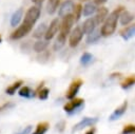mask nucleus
Here are the masks:
<instances>
[{"instance_id": "nucleus-1", "label": "nucleus", "mask_w": 135, "mask_h": 134, "mask_svg": "<svg viewBox=\"0 0 135 134\" xmlns=\"http://www.w3.org/2000/svg\"><path fill=\"white\" fill-rule=\"evenodd\" d=\"M122 11H123L122 7H118L116 9H114L112 13L109 14V16L107 17V19L104 20V22L102 23L101 28H100L101 35L103 37H109L112 34H114V32L116 30V26H117V22L119 21L120 13Z\"/></svg>"}, {"instance_id": "nucleus-2", "label": "nucleus", "mask_w": 135, "mask_h": 134, "mask_svg": "<svg viewBox=\"0 0 135 134\" xmlns=\"http://www.w3.org/2000/svg\"><path fill=\"white\" fill-rule=\"evenodd\" d=\"M40 12H41V9H40V6L39 5H33V6H31L27 9V12L25 13L24 20H23L22 23H24L25 25H27L31 28H33V26L35 25V23L39 19Z\"/></svg>"}, {"instance_id": "nucleus-3", "label": "nucleus", "mask_w": 135, "mask_h": 134, "mask_svg": "<svg viewBox=\"0 0 135 134\" xmlns=\"http://www.w3.org/2000/svg\"><path fill=\"white\" fill-rule=\"evenodd\" d=\"M75 18H74V15L71 14V15H68L65 17H63V20L62 22L60 23V30H59V33L66 36L72 32V27L75 23Z\"/></svg>"}, {"instance_id": "nucleus-4", "label": "nucleus", "mask_w": 135, "mask_h": 134, "mask_svg": "<svg viewBox=\"0 0 135 134\" xmlns=\"http://www.w3.org/2000/svg\"><path fill=\"white\" fill-rule=\"evenodd\" d=\"M84 106V100L82 98H73L71 101L64 104L63 110L69 114H74L77 111H80V109Z\"/></svg>"}, {"instance_id": "nucleus-5", "label": "nucleus", "mask_w": 135, "mask_h": 134, "mask_svg": "<svg viewBox=\"0 0 135 134\" xmlns=\"http://www.w3.org/2000/svg\"><path fill=\"white\" fill-rule=\"evenodd\" d=\"M83 37V31L80 26H76L75 28L72 30V32L70 33V37H69V44L71 47H76L79 42L81 41Z\"/></svg>"}, {"instance_id": "nucleus-6", "label": "nucleus", "mask_w": 135, "mask_h": 134, "mask_svg": "<svg viewBox=\"0 0 135 134\" xmlns=\"http://www.w3.org/2000/svg\"><path fill=\"white\" fill-rule=\"evenodd\" d=\"M97 121H98V118L97 117H83L79 122H77L73 127L72 133L77 132V131H80V130L84 129L85 127H92L95 123H97Z\"/></svg>"}, {"instance_id": "nucleus-7", "label": "nucleus", "mask_w": 135, "mask_h": 134, "mask_svg": "<svg viewBox=\"0 0 135 134\" xmlns=\"http://www.w3.org/2000/svg\"><path fill=\"white\" fill-rule=\"evenodd\" d=\"M60 30V22L58 20V18L52 20V22L50 23V25L47 26V30H46V33L44 35V38L45 40L50 41L51 39L54 38V36L57 34V32Z\"/></svg>"}, {"instance_id": "nucleus-8", "label": "nucleus", "mask_w": 135, "mask_h": 134, "mask_svg": "<svg viewBox=\"0 0 135 134\" xmlns=\"http://www.w3.org/2000/svg\"><path fill=\"white\" fill-rule=\"evenodd\" d=\"M74 7H75V3L73 0H65L64 2H62V4L60 5V7L58 9L59 17L63 18L68 15H71L74 12Z\"/></svg>"}, {"instance_id": "nucleus-9", "label": "nucleus", "mask_w": 135, "mask_h": 134, "mask_svg": "<svg viewBox=\"0 0 135 134\" xmlns=\"http://www.w3.org/2000/svg\"><path fill=\"white\" fill-rule=\"evenodd\" d=\"M32 31V28L27 25H25L24 23H21V25H19L12 34H11V39L13 40H17V39H21L24 36H26L30 32Z\"/></svg>"}, {"instance_id": "nucleus-10", "label": "nucleus", "mask_w": 135, "mask_h": 134, "mask_svg": "<svg viewBox=\"0 0 135 134\" xmlns=\"http://www.w3.org/2000/svg\"><path fill=\"white\" fill-rule=\"evenodd\" d=\"M81 84H82V80H81V79H75V80L70 84V88H69V90L66 91V94H65L66 98H68V99H73V98H75V96H76L77 93L79 92V89H80Z\"/></svg>"}, {"instance_id": "nucleus-11", "label": "nucleus", "mask_w": 135, "mask_h": 134, "mask_svg": "<svg viewBox=\"0 0 135 134\" xmlns=\"http://www.w3.org/2000/svg\"><path fill=\"white\" fill-rule=\"evenodd\" d=\"M127 108H128V101H123L118 108H116V109L114 110V112L111 114V116H110L109 119H110V120H116V119L120 118V117L126 113Z\"/></svg>"}, {"instance_id": "nucleus-12", "label": "nucleus", "mask_w": 135, "mask_h": 134, "mask_svg": "<svg viewBox=\"0 0 135 134\" xmlns=\"http://www.w3.org/2000/svg\"><path fill=\"white\" fill-rule=\"evenodd\" d=\"M96 25H97V23H96V21H95V18H88V19L83 22V24H82V26H81V28H82V31H83V34H86V35L91 34L92 32L95 31Z\"/></svg>"}, {"instance_id": "nucleus-13", "label": "nucleus", "mask_w": 135, "mask_h": 134, "mask_svg": "<svg viewBox=\"0 0 135 134\" xmlns=\"http://www.w3.org/2000/svg\"><path fill=\"white\" fill-rule=\"evenodd\" d=\"M108 16H109V9L105 6H101V7L97 8L96 16L94 18H95L96 23L97 24H100V23H103L104 22V20L107 19Z\"/></svg>"}, {"instance_id": "nucleus-14", "label": "nucleus", "mask_w": 135, "mask_h": 134, "mask_svg": "<svg viewBox=\"0 0 135 134\" xmlns=\"http://www.w3.org/2000/svg\"><path fill=\"white\" fill-rule=\"evenodd\" d=\"M134 20V15L128 11H122L120 13V16H119V22L121 25H128L129 23H131L132 21Z\"/></svg>"}, {"instance_id": "nucleus-15", "label": "nucleus", "mask_w": 135, "mask_h": 134, "mask_svg": "<svg viewBox=\"0 0 135 134\" xmlns=\"http://www.w3.org/2000/svg\"><path fill=\"white\" fill-rule=\"evenodd\" d=\"M97 12V7H96V3H92L89 2L86 4L83 5V9H82V15L84 17H89L91 15H93L94 13Z\"/></svg>"}, {"instance_id": "nucleus-16", "label": "nucleus", "mask_w": 135, "mask_h": 134, "mask_svg": "<svg viewBox=\"0 0 135 134\" xmlns=\"http://www.w3.org/2000/svg\"><path fill=\"white\" fill-rule=\"evenodd\" d=\"M120 35L124 40H128V39L132 38L133 36H135V23L130 25V26H127L126 28H123L120 32Z\"/></svg>"}, {"instance_id": "nucleus-17", "label": "nucleus", "mask_w": 135, "mask_h": 134, "mask_svg": "<svg viewBox=\"0 0 135 134\" xmlns=\"http://www.w3.org/2000/svg\"><path fill=\"white\" fill-rule=\"evenodd\" d=\"M22 16H23V11L22 8H19L17 9L11 17V25L12 26H16L20 23L21 19H22Z\"/></svg>"}, {"instance_id": "nucleus-18", "label": "nucleus", "mask_w": 135, "mask_h": 134, "mask_svg": "<svg viewBox=\"0 0 135 134\" xmlns=\"http://www.w3.org/2000/svg\"><path fill=\"white\" fill-rule=\"evenodd\" d=\"M46 30H47V26L45 25V23H41L39 24L36 30L33 32V37L34 38H37V39H40L41 37H43L46 33Z\"/></svg>"}, {"instance_id": "nucleus-19", "label": "nucleus", "mask_w": 135, "mask_h": 134, "mask_svg": "<svg viewBox=\"0 0 135 134\" xmlns=\"http://www.w3.org/2000/svg\"><path fill=\"white\" fill-rule=\"evenodd\" d=\"M65 41H66V36H64V35H62V34L59 33L58 36H57V38H56V40H55V42H54L53 49L55 51H59L65 44Z\"/></svg>"}, {"instance_id": "nucleus-20", "label": "nucleus", "mask_w": 135, "mask_h": 134, "mask_svg": "<svg viewBox=\"0 0 135 134\" xmlns=\"http://www.w3.org/2000/svg\"><path fill=\"white\" fill-rule=\"evenodd\" d=\"M18 94H19L21 97H24V98H33V97H35V95H36L35 92H34L30 87H26V85L22 87V88L19 90Z\"/></svg>"}, {"instance_id": "nucleus-21", "label": "nucleus", "mask_w": 135, "mask_h": 134, "mask_svg": "<svg viewBox=\"0 0 135 134\" xmlns=\"http://www.w3.org/2000/svg\"><path fill=\"white\" fill-rule=\"evenodd\" d=\"M101 36H102V35H101L100 30H99V31H98V30H95L94 32H92L91 34H89V35H88L86 43H88V44L95 43V42H97V41L100 39V37H101Z\"/></svg>"}, {"instance_id": "nucleus-22", "label": "nucleus", "mask_w": 135, "mask_h": 134, "mask_svg": "<svg viewBox=\"0 0 135 134\" xmlns=\"http://www.w3.org/2000/svg\"><path fill=\"white\" fill-rule=\"evenodd\" d=\"M59 4H60V0H49L46 4V12L50 15H53L57 11Z\"/></svg>"}, {"instance_id": "nucleus-23", "label": "nucleus", "mask_w": 135, "mask_h": 134, "mask_svg": "<svg viewBox=\"0 0 135 134\" xmlns=\"http://www.w3.org/2000/svg\"><path fill=\"white\" fill-rule=\"evenodd\" d=\"M49 45V41L47 40H38L34 43L33 47H34V51L37 52V53H42Z\"/></svg>"}, {"instance_id": "nucleus-24", "label": "nucleus", "mask_w": 135, "mask_h": 134, "mask_svg": "<svg viewBox=\"0 0 135 134\" xmlns=\"http://www.w3.org/2000/svg\"><path fill=\"white\" fill-rule=\"evenodd\" d=\"M121 88L123 90H127L131 87H133L135 84V75H131V76H128L127 78H124L122 81H121Z\"/></svg>"}, {"instance_id": "nucleus-25", "label": "nucleus", "mask_w": 135, "mask_h": 134, "mask_svg": "<svg viewBox=\"0 0 135 134\" xmlns=\"http://www.w3.org/2000/svg\"><path fill=\"white\" fill-rule=\"evenodd\" d=\"M49 128H50L49 122H46V121L39 122L36 127V130L33 132V134H45L46 131L49 130Z\"/></svg>"}, {"instance_id": "nucleus-26", "label": "nucleus", "mask_w": 135, "mask_h": 134, "mask_svg": "<svg viewBox=\"0 0 135 134\" xmlns=\"http://www.w3.org/2000/svg\"><path fill=\"white\" fill-rule=\"evenodd\" d=\"M22 83H23L22 80H18V81H16V82H14L12 85H9V87H7V88L5 89V93L8 94V95H14V94L16 93V91L21 87Z\"/></svg>"}, {"instance_id": "nucleus-27", "label": "nucleus", "mask_w": 135, "mask_h": 134, "mask_svg": "<svg viewBox=\"0 0 135 134\" xmlns=\"http://www.w3.org/2000/svg\"><path fill=\"white\" fill-rule=\"evenodd\" d=\"M93 58H94V56L91 53H83L80 57V63L82 65H88L93 61Z\"/></svg>"}, {"instance_id": "nucleus-28", "label": "nucleus", "mask_w": 135, "mask_h": 134, "mask_svg": "<svg viewBox=\"0 0 135 134\" xmlns=\"http://www.w3.org/2000/svg\"><path fill=\"white\" fill-rule=\"evenodd\" d=\"M82 9H83V6H82L80 3H78V4H75V7H74V12H73V15H74V18H75V21H76V22H77V21L80 19L81 15H82Z\"/></svg>"}, {"instance_id": "nucleus-29", "label": "nucleus", "mask_w": 135, "mask_h": 134, "mask_svg": "<svg viewBox=\"0 0 135 134\" xmlns=\"http://www.w3.org/2000/svg\"><path fill=\"white\" fill-rule=\"evenodd\" d=\"M49 94H50V90H49L47 88H42V89L39 90V92H38V97H39V99H41V100H45V99H47Z\"/></svg>"}, {"instance_id": "nucleus-30", "label": "nucleus", "mask_w": 135, "mask_h": 134, "mask_svg": "<svg viewBox=\"0 0 135 134\" xmlns=\"http://www.w3.org/2000/svg\"><path fill=\"white\" fill-rule=\"evenodd\" d=\"M122 134H135V125H127L123 127Z\"/></svg>"}, {"instance_id": "nucleus-31", "label": "nucleus", "mask_w": 135, "mask_h": 134, "mask_svg": "<svg viewBox=\"0 0 135 134\" xmlns=\"http://www.w3.org/2000/svg\"><path fill=\"white\" fill-rule=\"evenodd\" d=\"M14 107H15V103H13V102H5L2 106H0V113L4 112L6 110H9V109H12Z\"/></svg>"}, {"instance_id": "nucleus-32", "label": "nucleus", "mask_w": 135, "mask_h": 134, "mask_svg": "<svg viewBox=\"0 0 135 134\" xmlns=\"http://www.w3.org/2000/svg\"><path fill=\"white\" fill-rule=\"evenodd\" d=\"M31 131H32V126H27V127H25L24 129H22L20 132L16 133V134H30Z\"/></svg>"}, {"instance_id": "nucleus-33", "label": "nucleus", "mask_w": 135, "mask_h": 134, "mask_svg": "<svg viewBox=\"0 0 135 134\" xmlns=\"http://www.w3.org/2000/svg\"><path fill=\"white\" fill-rule=\"evenodd\" d=\"M64 126H65V122H64V121H60V122L57 123L56 127H57V129H58L60 132H62V131L64 130Z\"/></svg>"}, {"instance_id": "nucleus-34", "label": "nucleus", "mask_w": 135, "mask_h": 134, "mask_svg": "<svg viewBox=\"0 0 135 134\" xmlns=\"http://www.w3.org/2000/svg\"><path fill=\"white\" fill-rule=\"evenodd\" d=\"M108 0H94V3H96V4H104L105 2H107Z\"/></svg>"}, {"instance_id": "nucleus-35", "label": "nucleus", "mask_w": 135, "mask_h": 134, "mask_svg": "<svg viewBox=\"0 0 135 134\" xmlns=\"http://www.w3.org/2000/svg\"><path fill=\"white\" fill-rule=\"evenodd\" d=\"M43 1H44V0H32V2H34V3L37 4V5H40Z\"/></svg>"}, {"instance_id": "nucleus-36", "label": "nucleus", "mask_w": 135, "mask_h": 134, "mask_svg": "<svg viewBox=\"0 0 135 134\" xmlns=\"http://www.w3.org/2000/svg\"><path fill=\"white\" fill-rule=\"evenodd\" d=\"M94 133H95V129H94V128H92V129H90L85 134H94Z\"/></svg>"}, {"instance_id": "nucleus-37", "label": "nucleus", "mask_w": 135, "mask_h": 134, "mask_svg": "<svg viewBox=\"0 0 135 134\" xmlns=\"http://www.w3.org/2000/svg\"><path fill=\"white\" fill-rule=\"evenodd\" d=\"M79 1H81V2H85V1H89V0H79Z\"/></svg>"}, {"instance_id": "nucleus-38", "label": "nucleus", "mask_w": 135, "mask_h": 134, "mask_svg": "<svg viewBox=\"0 0 135 134\" xmlns=\"http://www.w3.org/2000/svg\"><path fill=\"white\" fill-rule=\"evenodd\" d=\"M1 41H2V38H1V36H0V43H1Z\"/></svg>"}]
</instances>
